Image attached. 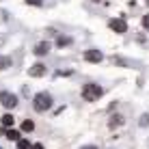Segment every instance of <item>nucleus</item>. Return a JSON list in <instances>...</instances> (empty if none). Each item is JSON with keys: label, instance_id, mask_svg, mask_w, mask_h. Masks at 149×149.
<instances>
[{"label": "nucleus", "instance_id": "dca6fc26", "mask_svg": "<svg viewBox=\"0 0 149 149\" xmlns=\"http://www.w3.org/2000/svg\"><path fill=\"white\" fill-rule=\"evenodd\" d=\"M28 4H35V7H41V4H43V0H26Z\"/></svg>", "mask_w": 149, "mask_h": 149}, {"label": "nucleus", "instance_id": "2eb2a0df", "mask_svg": "<svg viewBox=\"0 0 149 149\" xmlns=\"http://www.w3.org/2000/svg\"><path fill=\"white\" fill-rule=\"evenodd\" d=\"M138 123H141V127H147V125H149V115H143Z\"/></svg>", "mask_w": 149, "mask_h": 149}, {"label": "nucleus", "instance_id": "6ab92c4d", "mask_svg": "<svg viewBox=\"0 0 149 149\" xmlns=\"http://www.w3.org/2000/svg\"><path fill=\"white\" fill-rule=\"evenodd\" d=\"M80 149H97V147H93V145H86V147H80Z\"/></svg>", "mask_w": 149, "mask_h": 149}, {"label": "nucleus", "instance_id": "39448f33", "mask_svg": "<svg viewBox=\"0 0 149 149\" xmlns=\"http://www.w3.org/2000/svg\"><path fill=\"white\" fill-rule=\"evenodd\" d=\"M108 26H110V30H115V33H125V30H127V24H125V19H110V24H108Z\"/></svg>", "mask_w": 149, "mask_h": 149}, {"label": "nucleus", "instance_id": "423d86ee", "mask_svg": "<svg viewBox=\"0 0 149 149\" xmlns=\"http://www.w3.org/2000/svg\"><path fill=\"white\" fill-rule=\"evenodd\" d=\"M45 71L48 69H45L43 63H35L33 67L28 69V74H30V78H41V76H45Z\"/></svg>", "mask_w": 149, "mask_h": 149}, {"label": "nucleus", "instance_id": "f3484780", "mask_svg": "<svg viewBox=\"0 0 149 149\" xmlns=\"http://www.w3.org/2000/svg\"><path fill=\"white\" fill-rule=\"evenodd\" d=\"M143 26L149 30V15H145V17H143Z\"/></svg>", "mask_w": 149, "mask_h": 149}, {"label": "nucleus", "instance_id": "7ed1b4c3", "mask_svg": "<svg viewBox=\"0 0 149 149\" xmlns=\"http://www.w3.org/2000/svg\"><path fill=\"white\" fill-rule=\"evenodd\" d=\"M0 104H2L4 108H15V106H17V95L9 93V91H2V93H0Z\"/></svg>", "mask_w": 149, "mask_h": 149}, {"label": "nucleus", "instance_id": "f257e3e1", "mask_svg": "<svg viewBox=\"0 0 149 149\" xmlns=\"http://www.w3.org/2000/svg\"><path fill=\"white\" fill-rule=\"evenodd\" d=\"M102 95H104V89H102L100 84H93V82H91V84L82 86V97H84L86 102H97Z\"/></svg>", "mask_w": 149, "mask_h": 149}, {"label": "nucleus", "instance_id": "a211bd4d", "mask_svg": "<svg viewBox=\"0 0 149 149\" xmlns=\"http://www.w3.org/2000/svg\"><path fill=\"white\" fill-rule=\"evenodd\" d=\"M33 149H43V145H39V143H35V145H33Z\"/></svg>", "mask_w": 149, "mask_h": 149}, {"label": "nucleus", "instance_id": "20e7f679", "mask_svg": "<svg viewBox=\"0 0 149 149\" xmlns=\"http://www.w3.org/2000/svg\"><path fill=\"white\" fill-rule=\"evenodd\" d=\"M84 61H89V63H102V61H104V54H102L100 50H86Z\"/></svg>", "mask_w": 149, "mask_h": 149}, {"label": "nucleus", "instance_id": "9b49d317", "mask_svg": "<svg viewBox=\"0 0 149 149\" xmlns=\"http://www.w3.org/2000/svg\"><path fill=\"white\" fill-rule=\"evenodd\" d=\"M11 67V58L9 56H0V69H7Z\"/></svg>", "mask_w": 149, "mask_h": 149}, {"label": "nucleus", "instance_id": "f03ea898", "mask_svg": "<svg viewBox=\"0 0 149 149\" xmlns=\"http://www.w3.org/2000/svg\"><path fill=\"white\" fill-rule=\"evenodd\" d=\"M33 106H35V110L37 112H45L48 108H52V95L50 93H37L35 95V100H33Z\"/></svg>", "mask_w": 149, "mask_h": 149}, {"label": "nucleus", "instance_id": "1a4fd4ad", "mask_svg": "<svg viewBox=\"0 0 149 149\" xmlns=\"http://www.w3.org/2000/svg\"><path fill=\"white\" fill-rule=\"evenodd\" d=\"M4 136H7L9 141H19V132L17 130H7V132H4Z\"/></svg>", "mask_w": 149, "mask_h": 149}, {"label": "nucleus", "instance_id": "aec40b11", "mask_svg": "<svg viewBox=\"0 0 149 149\" xmlns=\"http://www.w3.org/2000/svg\"><path fill=\"white\" fill-rule=\"evenodd\" d=\"M93 2H100V0H93Z\"/></svg>", "mask_w": 149, "mask_h": 149}, {"label": "nucleus", "instance_id": "ddd939ff", "mask_svg": "<svg viewBox=\"0 0 149 149\" xmlns=\"http://www.w3.org/2000/svg\"><path fill=\"white\" fill-rule=\"evenodd\" d=\"M69 43H71L69 37H58V41H56V45H58V48H65V45H69Z\"/></svg>", "mask_w": 149, "mask_h": 149}, {"label": "nucleus", "instance_id": "412c9836", "mask_svg": "<svg viewBox=\"0 0 149 149\" xmlns=\"http://www.w3.org/2000/svg\"><path fill=\"white\" fill-rule=\"evenodd\" d=\"M147 4H149V0H147Z\"/></svg>", "mask_w": 149, "mask_h": 149}, {"label": "nucleus", "instance_id": "f8f14e48", "mask_svg": "<svg viewBox=\"0 0 149 149\" xmlns=\"http://www.w3.org/2000/svg\"><path fill=\"white\" fill-rule=\"evenodd\" d=\"M22 130H24V132H33V130H35V123L30 121V119H26V121L22 123Z\"/></svg>", "mask_w": 149, "mask_h": 149}, {"label": "nucleus", "instance_id": "9d476101", "mask_svg": "<svg viewBox=\"0 0 149 149\" xmlns=\"http://www.w3.org/2000/svg\"><path fill=\"white\" fill-rule=\"evenodd\" d=\"M13 121H15V119H13V115H9V112L2 117V125H4V127H11V125H13Z\"/></svg>", "mask_w": 149, "mask_h": 149}, {"label": "nucleus", "instance_id": "6e6552de", "mask_svg": "<svg viewBox=\"0 0 149 149\" xmlns=\"http://www.w3.org/2000/svg\"><path fill=\"white\" fill-rule=\"evenodd\" d=\"M121 123H123V117H121V115H112L110 121H108V127H112V130H115V127H119Z\"/></svg>", "mask_w": 149, "mask_h": 149}, {"label": "nucleus", "instance_id": "0eeeda50", "mask_svg": "<svg viewBox=\"0 0 149 149\" xmlns=\"http://www.w3.org/2000/svg\"><path fill=\"white\" fill-rule=\"evenodd\" d=\"M50 48H52V45H50L48 41H41V43H37V48H35V54L37 56H45L50 52Z\"/></svg>", "mask_w": 149, "mask_h": 149}, {"label": "nucleus", "instance_id": "4468645a", "mask_svg": "<svg viewBox=\"0 0 149 149\" xmlns=\"http://www.w3.org/2000/svg\"><path fill=\"white\" fill-rule=\"evenodd\" d=\"M17 149H30V141H26V138H19V141H17Z\"/></svg>", "mask_w": 149, "mask_h": 149}]
</instances>
